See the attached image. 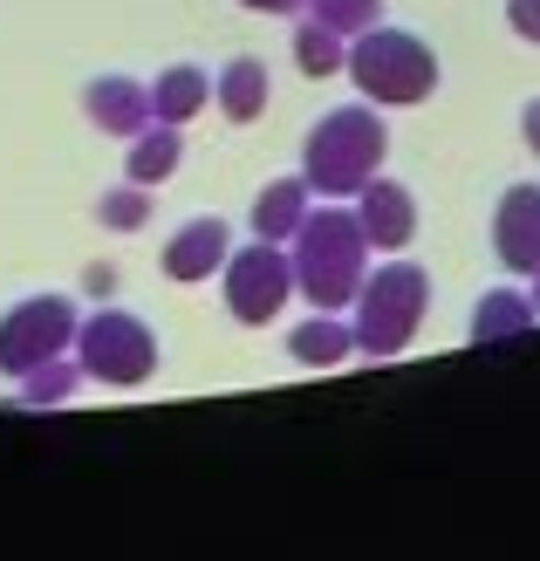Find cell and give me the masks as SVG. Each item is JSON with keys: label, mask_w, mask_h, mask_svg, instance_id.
Wrapping results in <instances>:
<instances>
[{"label": "cell", "mask_w": 540, "mask_h": 561, "mask_svg": "<svg viewBox=\"0 0 540 561\" xmlns=\"http://www.w3.org/2000/svg\"><path fill=\"white\" fill-rule=\"evenodd\" d=\"M390 151V130L369 103H343L308 130L301 145V179L322 192V199H356V192L377 179V164Z\"/></svg>", "instance_id": "obj_1"}, {"label": "cell", "mask_w": 540, "mask_h": 561, "mask_svg": "<svg viewBox=\"0 0 540 561\" xmlns=\"http://www.w3.org/2000/svg\"><path fill=\"white\" fill-rule=\"evenodd\" d=\"M226 254H233L226 219H192V227H179L172 247H164V274L172 280H206L212 267H226Z\"/></svg>", "instance_id": "obj_11"}, {"label": "cell", "mask_w": 540, "mask_h": 561, "mask_svg": "<svg viewBox=\"0 0 540 561\" xmlns=\"http://www.w3.org/2000/svg\"><path fill=\"white\" fill-rule=\"evenodd\" d=\"M369 274V233L363 219L343 206H308L301 233H295V288L315 301V308H349L356 288Z\"/></svg>", "instance_id": "obj_2"}, {"label": "cell", "mask_w": 540, "mask_h": 561, "mask_svg": "<svg viewBox=\"0 0 540 561\" xmlns=\"http://www.w3.org/2000/svg\"><path fill=\"white\" fill-rule=\"evenodd\" d=\"M288 295H295V254H280L274 240L226 254V308H233V322L267 329L288 308Z\"/></svg>", "instance_id": "obj_7"}, {"label": "cell", "mask_w": 540, "mask_h": 561, "mask_svg": "<svg viewBox=\"0 0 540 561\" xmlns=\"http://www.w3.org/2000/svg\"><path fill=\"white\" fill-rule=\"evenodd\" d=\"M82 383V363H62V356H48L42 370H27L14 398H0V411H48V404H62L69 390Z\"/></svg>", "instance_id": "obj_18"}, {"label": "cell", "mask_w": 540, "mask_h": 561, "mask_svg": "<svg viewBox=\"0 0 540 561\" xmlns=\"http://www.w3.org/2000/svg\"><path fill=\"white\" fill-rule=\"evenodd\" d=\"M356 219H363V233H369V247H411V233H417V199H411V185H397V179H369L363 192H356Z\"/></svg>", "instance_id": "obj_9"}, {"label": "cell", "mask_w": 540, "mask_h": 561, "mask_svg": "<svg viewBox=\"0 0 540 561\" xmlns=\"http://www.w3.org/2000/svg\"><path fill=\"white\" fill-rule=\"evenodd\" d=\"M308 199H315V185H308V179H267V192L253 199V240L288 247L301 233V219H308Z\"/></svg>", "instance_id": "obj_12"}, {"label": "cell", "mask_w": 540, "mask_h": 561, "mask_svg": "<svg viewBox=\"0 0 540 561\" xmlns=\"http://www.w3.org/2000/svg\"><path fill=\"white\" fill-rule=\"evenodd\" d=\"M295 62H301V76H335V69H349V48H343V35H335V27L301 21V27H295Z\"/></svg>", "instance_id": "obj_19"}, {"label": "cell", "mask_w": 540, "mask_h": 561, "mask_svg": "<svg viewBox=\"0 0 540 561\" xmlns=\"http://www.w3.org/2000/svg\"><path fill=\"white\" fill-rule=\"evenodd\" d=\"M76 363H82V377H96L110 390H137L158 370V335L137 316H124V308H103V316L76 329Z\"/></svg>", "instance_id": "obj_5"}, {"label": "cell", "mask_w": 540, "mask_h": 561, "mask_svg": "<svg viewBox=\"0 0 540 561\" xmlns=\"http://www.w3.org/2000/svg\"><path fill=\"white\" fill-rule=\"evenodd\" d=\"M301 8H308V21L335 27V35H363V27L383 21V0H301Z\"/></svg>", "instance_id": "obj_20"}, {"label": "cell", "mask_w": 540, "mask_h": 561, "mask_svg": "<svg viewBox=\"0 0 540 561\" xmlns=\"http://www.w3.org/2000/svg\"><path fill=\"white\" fill-rule=\"evenodd\" d=\"M240 8H253V14H295L301 0H240Z\"/></svg>", "instance_id": "obj_24"}, {"label": "cell", "mask_w": 540, "mask_h": 561, "mask_svg": "<svg viewBox=\"0 0 540 561\" xmlns=\"http://www.w3.org/2000/svg\"><path fill=\"white\" fill-rule=\"evenodd\" d=\"M506 21L520 42H540V0H506Z\"/></svg>", "instance_id": "obj_22"}, {"label": "cell", "mask_w": 540, "mask_h": 561, "mask_svg": "<svg viewBox=\"0 0 540 561\" xmlns=\"http://www.w3.org/2000/svg\"><path fill=\"white\" fill-rule=\"evenodd\" d=\"M206 103H212V76L198 69V62H172L151 82V117L158 124H192Z\"/></svg>", "instance_id": "obj_15"}, {"label": "cell", "mask_w": 540, "mask_h": 561, "mask_svg": "<svg viewBox=\"0 0 540 561\" xmlns=\"http://www.w3.org/2000/svg\"><path fill=\"white\" fill-rule=\"evenodd\" d=\"M520 137H527V151H540V96L520 110Z\"/></svg>", "instance_id": "obj_23"}, {"label": "cell", "mask_w": 540, "mask_h": 561, "mask_svg": "<svg viewBox=\"0 0 540 561\" xmlns=\"http://www.w3.org/2000/svg\"><path fill=\"white\" fill-rule=\"evenodd\" d=\"M82 110L103 137H137L151 124V82H130V76H96L82 90Z\"/></svg>", "instance_id": "obj_10"}, {"label": "cell", "mask_w": 540, "mask_h": 561, "mask_svg": "<svg viewBox=\"0 0 540 561\" xmlns=\"http://www.w3.org/2000/svg\"><path fill=\"white\" fill-rule=\"evenodd\" d=\"M424 308H432V280H424V267L390 261L377 274H363V288H356V350L404 356L411 335L424 329Z\"/></svg>", "instance_id": "obj_4"}, {"label": "cell", "mask_w": 540, "mask_h": 561, "mask_svg": "<svg viewBox=\"0 0 540 561\" xmlns=\"http://www.w3.org/2000/svg\"><path fill=\"white\" fill-rule=\"evenodd\" d=\"M267 82H274V76H267L261 55H233V62L212 76V103H219L233 124H253V117L267 110Z\"/></svg>", "instance_id": "obj_13"}, {"label": "cell", "mask_w": 540, "mask_h": 561, "mask_svg": "<svg viewBox=\"0 0 540 561\" xmlns=\"http://www.w3.org/2000/svg\"><path fill=\"white\" fill-rule=\"evenodd\" d=\"M179 158H185V137H179V124H145L130 137V158H124V179H137V185H164L179 172Z\"/></svg>", "instance_id": "obj_16"}, {"label": "cell", "mask_w": 540, "mask_h": 561, "mask_svg": "<svg viewBox=\"0 0 540 561\" xmlns=\"http://www.w3.org/2000/svg\"><path fill=\"white\" fill-rule=\"evenodd\" d=\"M349 350H356V322H335V308H315V316L288 335V356L301 370H335Z\"/></svg>", "instance_id": "obj_14"}, {"label": "cell", "mask_w": 540, "mask_h": 561, "mask_svg": "<svg viewBox=\"0 0 540 561\" xmlns=\"http://www.w3.org/2000/svg\"><path fill=\"white\" fill-rule=\"evenodd\" d=\"M96 219H103L110 233H137V227L151 219V192L137 185V179H130L124 192H103V199H96Z\"/></svg>", "instance_id": "obj_21"}, {"label": "cell", "mask_w": 540, "mask_h": 561, "mask_svg": "<svg viewBox=\"0 0 540 561\" xmlns=\"http://www.w3.org/2000/svg\"><path fill=\"white\" fill-rule=\"evenodd\" d=\"M349 82L377 110H404L438 90V55L404 27H363L349 42Z\"/></svg>", "instance_id": "obj_3"}, {"label": "cell", "mask_w": 540, "mask_h": 561, "mask_svg": "<svg viewBox=\"0 0 540 561\" xmlns=\"http://www.w3.org/2000/svg\"><path fill=\"white\" fill-rule=\"evenodd\" d=\"M533 322H540L533 295L486 288V295H479V308H472V343H479V350H486V343H506V335H527Z\"/></svg>", "instance_id": "obj_17"}, {"label": "cell", "mask_w": 540, "mask_h": 561, "mask_svg": "<svg viewBox=\"0 0 540 561\" xmlns=\"http://www.w3.org/2000/svg\"><path fill=\"white\" fill-rule=\"evenodd\" d=\"M533 308H540V267H533Z\"/></svg>", "instance_id": "obj_25"}, {"label": "cell", "mask_w": 540, "mask_h": 561, "mask_svg": "<svg viewBox=\"0 0 540 561\" xmlns=\"http://www.w3.org/2000/svg\"><path fill=\"white\" fill-rule=\"evenodd\" d=\"M493 254L514 267V274H533V267H540V185H506V192H499Z\"/></svg>", "instance_id": "obj_8"}, {"label": "cell", "mask_w": 540, "mask_h": 561, "mask_svg": "<svg viewBox=\"0 0 540 561\" xmlns=\"http://www.w3.org/2000/svg\"><path fill=\"white\" fill-rule=\"evenodd\" d=\"M76 308L62 295H27L14 301L8 316H0V370L8 377H27V370H42L48 356H69L76 343Z\"/></svg>", "instance_id": "obj_6"}]
</instances>
